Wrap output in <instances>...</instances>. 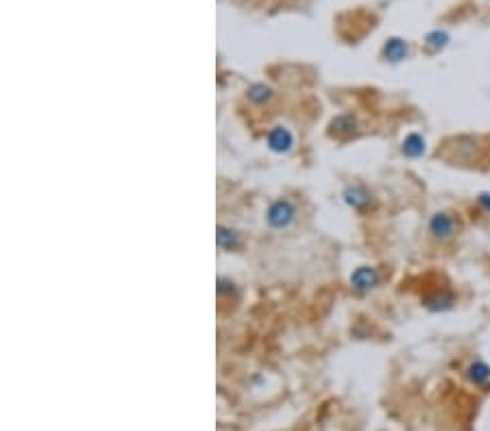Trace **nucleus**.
Returning a JSON list of instances; mask_svg holds the SVG:
<instances>
[{
    "label": "nucleus",
    "mask_w": 490,
    "mask_h": 431,
    "mask_svg": "<svg viewBox=\"0 0 490 431\" xmlns=\"http://www.w3.org/2000/svg\"><path fill=\"white\" fill-rule=\"evenodd\" d=\"M429 235L434 240H438V242H447V240H451L455 233H458V220H455L453 214L449 212H436L432 218H429Z\"/></svg>",
    "instance_id": "obj_1"
},
{
    "label": "nucleus",
    "mask_w": 490,
    "mask_h": 431,
    "mask_svg": "<svg viewBox=\"0 0 490 431\" xmlns=\"http://www.w3.org/2000/svg\"><path fill=\"white\" fill-rule=\"evenodd\" d=\"M292 218H294V207H292L288 201H275L273 205H270V210H268V222H270V227L283 229V227L290 225Z\"/></svg>",
    "instance_id": "obj_2"
},
{
    "label": "nucleus",
    "mask_w": 490,
    "mask_h": 431,
    "mask_svg": "<svg viewBox=\"0 0 490 431\" xmlns=\"http://www.w3.org/2000/svg\"><path fill=\"white\" fill-rule=\"evenodd\" d=\"M379 277H377V270L370 268V266H360L356 272L351 274V285L360 290V292H368L377 285Z\"/></svg>",
    "instance_id": "obj_3"
},
{
    "label": "nucleus",
    "mask_w": 490,
    "mask_h": 431,
    "mask_svg": "<svg viewBox=\"0 0 490 431\" xmlns=\"http://www.w3.org/2000/svg\"><path fill=\"white\" fill-rule=\"evenodd\" d=\"M408 42L401 40V38H390V40H386L384 44V50H381V55L386 61H390V63H399L403 61L405 57H408Z\"/></svg>",
    "instance_id": "obj_4"
},
{
    "label": "nucleus",
    "mask_w": 490,
    "mask_h": 431,
    "mask_svg": "<svg viewBox=\"0 0 490 431\" xmlns=\"http://www.w3.org/2000/svg\"><path fill=\"white\" fill-rule=\"evenodd\" d=\"M466 379L477 388H484L490 384V366L484 359H473L466 366Z\"/></svg>",
    "instance_id": "obj_5"
},
{
    "label": "nucleus",
    "mask_w": 490,
    "mask_h": 431,
    "mask_svg": "<svg viewBox=\"0 0 490 431\" xmlns=\"http://www.w3.org/2000/svg\"><path fill=\"white\" fill-rule=\"evenodd\" d=\"M401 152L410 159H418L425 155V137L420 133H410L405 135V140L401 142Z\"/></svg>",
    "instance_id": "obj_6"
},
{
    "label": "nucleus",
    "mask_w": 490,
    "mask_h": 431,
    "mask_svg": "<svg viewBox=\"0 0 490 431\" xmlns=\"http://www.w3.org/2000/svg\"><path fill=\"white\" fill-rule=\"evenodd\" d=\"M292 133L288 129H283V127H275L273 131L268 133V146L273 148L275 152H285V150H290L292 146Z\"/></svg>",
    "instance_id": "obj_7"
},
{
    "label": "nucleus",
    "mask_w": 490,
    "mask_h": 431,
    "mask_svg": "<svg viewBox=\"0 0 490 431\" xmlns=\"http://www.w3.org/2000/svg\"><path fill=\"white\" fill-rule=\"evenodd\" d=\"M356 118L353 116H338L333 123H331V133L335 137H340V140H345V137H351L353 133H356Z\"/></svg>",
    "instance_id": "obj_8"
},
{
    "label": "nucleus",
    "mask_w": 490,
    "mask_h": 431,
    "mask_svg": "<svg viewBox=\"0 0 490 431\" xmlns=\"http://www.w3.org/2000/svg\"><path fill=\"white\" fill-rule=\"evenodd\" d=\"M427 53H441V50L449 44V33L447 31H441V29H434L429 31L425 40H423Z\"/></svg>",
    "instance_id": "obj_9"
},
{
    "label": "nucleus",
    "mask_w": 490,
    "mask_h": 431,
    "mask_svg": "<svg viewBox=\"0 0 490 431\" xmlns=\"http://www.w3.org/2000/svg\"><path fill=\"white\" fill-rule=\"evenodd\" d=\"M345 198H347V203L349 205H353V207H364V205H368L370 203V194L366 192L364 187H360V185H353V187H349L347 192H345Z\"/></svg>",
    "instance_id": "obj_10"
},
{
    "label": "nucleus",
    "mask_w": 490,
    "mask_h": 431,
    "mask_svg": "<svg viewBox=\"0 0 490 431\" xmlns=\"http://www.w3.org/2000/svg\"><path fill=\"white\" fill-rule=\"evenodd\" d=\"M218 246L225 249V251H231L238 246V233L231 231V229H225V227H218Z\"/></svg>",
    "instance_id": "obj_11"
},
{
    "label": "nucleus",
    "mask_w": 490,
    "mask_h": 431,
    "mask_svg": "<svg viewBox=\"0 0 490 431\" xmlns=\"http://www.w3.org/2000/svg\"><path fill=\"white\" fill-rule=\"evenodd\" d=\"M246 94H248V98H251V100H255V102H266L273 92H270V90L266 88V85H253V88H251Z\"/></svg>",
    "instance_id": "obj_12"
},
{
    "label": "nucleus",
    "mask_w": 490,
    "mask_h": 431,
    "mask_svg": "<svg viewBox=\"0 0 490 431\" xmlns=\"http://www.w3.org/2000/svg\"><path fill=\"white\" fill-rule=\"evenodd\" d=\"M477 203H480V207H482L486 214H490V194H488V192H482V194L477 196Z\"/></svg>",
    "instance_id": "obj_13"
}]
</instances>
